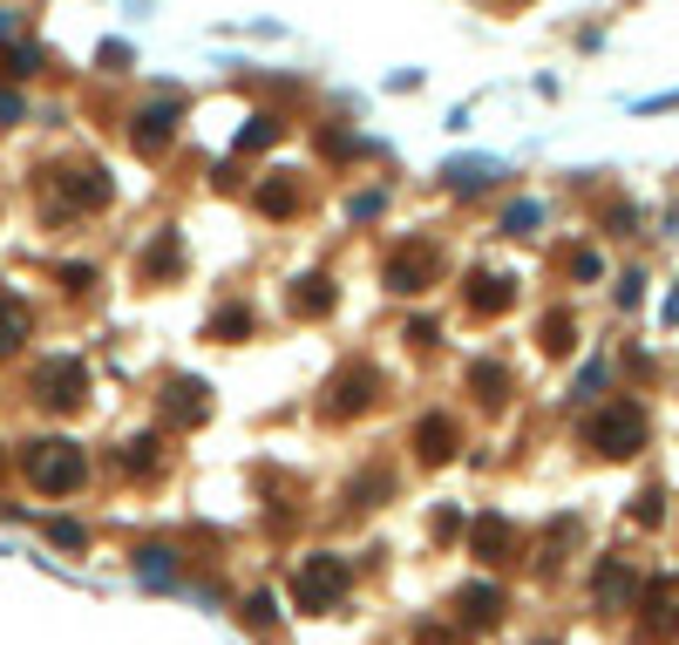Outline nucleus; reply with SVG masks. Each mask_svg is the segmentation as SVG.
<instances>
[{
	"instance_id": "1a4fd4ad",
	"label": "nucleus",
	"mask_w": 679,
	"mask_h": 645,
	"mask_svg": "<svg viewBox=\"0 0 679 645\" xmlns=\"http://www.w3.org/2000/svg\"><path fill=\"white\" fill-rule=\"evenodd\" d=\"M415 456H421L428 469L456 462V456H462V422H456V415H442V408H428V415L415 422Z\"/></svg>"
},
{
	"instance_id": "473e14b6",
	"label": "nucleus",
	"mask_w": 679,
	"mask_h": 645,
	"mask_svg": "<svg viewBox=\"0 0 679 645\" xmlns=\"http://www.w3.org/2000/svg\"><path fill=\"white\" fill-rule=\"evenodd\" d=\"M462 531V510H435V544H456Z\"/></svg>"
},
{
	"instance_id": "39448f33",
	"label": "nucleus",
	"mask_w": 679,
	"mask_h": 645,
	"mask_svg": "<svg viewBox=\"0 0 679 645\" xmlns=\"http://www.w3.org/2000/svg\"><path fill=\"white\" fill-rule=\"evenodd\" d=\"M347 584H353L347 557H327V550H319V557H306V564H299V578H293V604L319 619V612H333V604L347 598Z\"/></svg>"
},
{
	"instance_id": "f3484780",
	"label": "nucleus",
	"mask_w": 679,
	"mask_h": 645,
	"mask_svg": "<svg viewBox=\"0 0 679 645\" xmlns=\"http://www.w3.org/2000/svg\"><path fill=\"white\" fill-rule=\"evenodd\" d=\"M116 462L130 469V482H156V475H164V435H136V441H123V449H116Z\"/></svg>"
},
{
	"instance_id": "393cba45",
	"label": "nucleus",
	"mask_w": 679,
	"mask_h": 645,
	"mask_svg": "<svg viewBox=\"0 0 679 645\" xmlns=\"http://www.w3.org/2000/svg\"><path fill=\"white\" fill-rule=\"evenodd\" d=\"M319 150H327V164H353V156H374L381 143H361V136H347V130H319Z\"/></svg>"
},
{
	"instance_id": "dca6fc26",
	"label": "nucleus",
	"mask_w": 679,
	"mask_h": 645,
	"mask_svg": "<svg viewBox=\"0 0 679 645\" xmlns=\"http://www.w3.org/2000/svg\"><path fill=\"white\" fill-rule=\"evenodd\" d=\"M164 278H184V238L177 231H156L143 245V286H164Z\"/></svg>"
},
{
	"instance_id": "9d476101",
	"label": "nucleus",
	"mask_w": 679,
	"mask_h": 645,
	"mask_svg": "<svg viewBox=\"0 0 679 645\" xmlns=\"http://www.w3.org/2000/svg\"><path fill=\"white\" fill-rule=\"evenodd\" d=\"M252 205H259V218H299V211H306V177H299V171L259 177V184H252Z\"/></svg>"
},
{
	"instance_id": "b1692460",
	"label": "nucleus",
	"mask_w": 679,
	"mask_h": 645,
	"mask_svg": "<svg viewBox=\"0 0 679 645\" xmlns=\"http://www.w3.org/2000/svg\"><path fill=\"white\" fill-rule=\"evenodd\" d=\"M136 571L150 578V591H171V578H177V557H171L164 544H150V550H136Z\"/></svg>"
},
{
	"instance_id": "72a5a7b5",
	"label": "nucleus",
	"mask_w": 679,
	"mask_h": 645,
	"mask_svg": "<svg viewBox=\"0 0 679 645\" xmlns=\"http://www.w3.org/2000/svg\"><path fill=\"white\" fill-rule=\"evenodd\" d=\"M530 225H537V205H530V197H524L516 211H503V231H530Z\"/></svg>"
},
{
	"instance_id": "20e7f679",
	"label": "nucleus",
	"mask_w": 679,
	"mask_h": 645,
	"mask_svg": "<svg viewBox=\"0 0 679 645\" xmlns=\"http://www.w3.org/2000/svg\"><path fill=\"white\" fill-rule=\"evenodd\" d=\"M374 401H381V368L347 360V368H333V381L319 387V415H327V422H361Z\"/></svg>"
},
{
	"instance_id": "f704fd0d",
	"label": "nucleus",
	"mask_w": 679,
	"mask_h": 645,
	"mask_svg": "<svg viewBox=\"0 0 679 645\" xmlns=\"http://www.w3.org/2000/svg\"><path fill=\"white\" fill-rule=\"evenodd\" d=\"M96 62H102V68H130V62H136V48H130V42H109Z\"/></svg>"
},
{
	"instance_id": "ea45409f",
	"label": "nucleus",
	"mask_w": 679,
	"mask_h": 645,
	"mask_svg": "<svg viewBox=\"0 0 679 645\" xmlns=\"http://www.w3.org/2000/svg\"><path fill=\"white\" fill-rule=\"evenodd\" d=\"M14 28H21V14H14V8H0V34H14Z\"/></svg>"
},
{
	"instance_id": "0eeeda50",
	"label": "nucleus",
	"mask_w": 679,
	"mask_h": 645,
	"mask_svg": "<svg viewBox=\"0 0 679 645\" xmlns=\"http://www.w3.org/2000/svg\"><path fill=\"white\" fill-rule=\"evenodd\" d=\"M435 278H442V252H435L428 238H408V245L387 252V265H381V286L387 293H428Z\"/></svg>"
},
{
	"instance_id": "2f4dec72",
	"label": "nucleus",
	"mask_w": 679,
	"mask_h": 645,
	"mask_svg": "<svg viewBox=\"0 0 679 645\" xmlns=\"http://www.w3.org/2000/svg\"><path fill=\"white\" fill-rule=\"evenodd\" d=\"M55 278H62V286H68V293H89V286H96V272H89V265H62Z\"/></svg>"
},
{
	"instance_id": "f257e3e1",
	"label": "nucleus",
	"mask_w": 679,
	"mask_h": 645,
	"mask_svg": "<svg viewBox=\"0 0 679 645\" xmlns=\"http://www.w3.org/2000/svg\"><path fill=\"white\" fill-rule=\"evenodd\" d=\"M21 482L34 496H83L89 490V456L62 435H42L21 449Z\"/></svg>"
},
{
	"instance_id": "4c0bfd02",
	"label": "nucleus",
	"mask_w": 679,
	"mask_h": 645,
	"mask_svg": "<svg viewBox=\"0 0 679 645\" xmlns=\"http://www.w3.org/2000/svg\"><path fill=\"white\" fill-rule=\"evenodd\" d=\"M456 638H462L456 625H421V645H456Z\"/></svg>"
},
{
	"instance_id": "bb28decb",
	"label": "nucleus",
	"mask_w": 679,
	"mask_h": 645,
	"mask_svg": "<svg viewBox=\"0 0 679 645\" xmlns=\"http://www.w3.org/2000/svg\"><path fill=\"white\" fill-rule=\"evenodd\" d=\"M537 340H544V353H571V340H578V319H571V313H550L544 327H537Z\"/></svg>"
},
{
	"instance_id": "f8f14e48",
	"label": "nucleus",
	"mask_w": 679,
	"mask_h": 645,
	"mask_svg": "<svg viewBox=\"0 0 679 645\" xmlns=\"http://www.w3.org/2000/svg\"><path fill=\"white\" fill-rule=\"evenodd\" d=\"M679 638V578H653L646 584V645Z\"/></svg>"
},
{
	"instance_id": "4be33fe9",
	"label": "nucleus",
	"mask_w": 679,
	"mask_h": 645,
	"mask_svg": "<svg viewBox=\"0 0 679 645\" xmlns=\"http://www.w3.org/2000/svg\"><path fill=\"white\" fill-rule=\"evenodd\" d=\"M475 401H483V408H503L510 401V374H503V360H475Z\"/></svg>"
},
{
	"instance_id": "9b49d317",
	"label": "nucleus",
	"mask_w": 679,
	"mask_h": 645,
	"mask_svg": "<svg viewBox=\"0 0 679 645\" xmlns=\"http://www.w3.org/2000/svg\"><path fill=\"white\" fill-rule=\"evenodd\" d=\"M130 143H136V156H164V150L177 143V96L150 102L136 123H130Z\"/></svg>"
},
{
	"instance_id": "ddd939ff",
	"label": "nucleus",
	"mask_w": 679,
	"mask_h": 645,
	"mask_svg": "<svg viewBox=\"0 0 679 645\" xmlns=\"http://www.w3.org/2000/svg\"><path fill=\"white\" fill-rule=\"evenodd\" d=\"M591 598H598V612H618V604L638 598V571H632L625 557H605V564L591 571Z\"/></svg>"
},
{
	"instance_id": "aec40b11",
	"label": "nucleus",
	"mask_w": 679,
	"mask_h": 645,
	"mask_svg": "<svg viewBox=\"0 0 679 645\" xmlns=\"http://www.w3.org/2000/svg\"><path fill=\"white\" fill-rule=\"evenodd\" d=\"M381 496H394V475H387V469H361V475H353L347 490H340V503H347V510H374Z\"/></svg>"
},
{
	"instance_id": "a211bd4d",
	"label": "nucleus",
	"mask_w": 679,
	"mask_h": 645,
	"mask_svg": "<svg viewBox=\"0 0 679 645\" xmlns=\"http://www.w3.org/2000/svg\"><path fill=\"white\" fill-rule=\"evenodd\" d=\"M516 299V278H503V272H469V313H503Z\"/></svg>"
},
{
	"instance_id": "c756f323",
	"label": "nucleus",
	"mask_w": 679,
	"mask_h": 645,
	"mask_svg": "<svg viewBox=\"0 0 679 645\" xmlns=\"http://www.w3.org/2000/svg\"><path fill=\"white\" fill-rule=\"evenodd\" d=\"M632 516H638V523H646V531H659V516H666V496H659V490H646V496H638V503H632Z\"/></svg>"
},
{
	"instance_id": "a878e982",
	"label": "nucleus",
	"mask_w": 679,
	"mask_h": 645,
	"mask_svg": "<svg viewBox=\"0 0 679 645\" xmlns=\"http://www.w3.org/2000/svg\"><path fill=\"white\" fill-rule=\"evenodd\" d=\"M42 537H48L55 550H89V523H75V516H48V523H42Z\"/></svg>"
},
{
	"instance_id": "6ab92c4d",
	"label": "nucleus",
	"mask_w": 679,
	"mask_h": 645,
	"mask_svg": "<svg viewBox=\"0 0 679 645\" xmlns=\"http://www.w3.org/2000/svg\"><path fill=\"white\" fill-rule=\"evenodd\" d=\"M469 544H475V557H483V564H510V557H516V531H510L503 516H483Z\"/></svg>"
},
{
	"instance_id": "5701e85b",
	"label": "nucleus",
	"mask_w": 679,
	"mask_h": 645,
	"mask_svg": "<svg viewBox=\"0 0 679 645\" xmlns=\"http://www.w3.org/2000/svg\"><path fill=\"white\" fill-rule=\"evenodd\" d=\"M205 340H252V313L245 306H218L205 319Z\"/></svg>"
},
{
	"instance_id": "7c9ffc66",
	"label": "nucleus",
	"mask_w": 679,
	"mask_h": 645,
	"mask_svg": "<svg viewBox=\"0 0 679 645\" xmlns=\"http://www.w3.org/2000/svg\"><path fill=\"white\" fill-rule=\"evenodd\" d=\"M347 211H353V218H361V225H368V218H381V211H387V190H361V197H353V205H347Z\"/></svg>"
},
{
	"instance_id": "cd10ccee",
	"label": "nucleus",
	"mask_w": 679,
	"mask_h": 645,
	"mask_svg": "<svg viewBox=\"0 0 679 645\" xmlns=\"http://www.w3.org/2000/svg\"><path fill=\"white\" fill-rule=\"evenodd\" d=\"M278 130H286V123H278V116H252V123L245 130H238V156H252V150H265Z\"/></svg>"
},
{
	"instance_id": "7ed1b4c3",
	"label": "nucleus",
	"mask_w": 679,
	"mask_h": 645,
	"mask_svg": "<svg viewBox=\"0 0 679 645\" xmlns=\"http://www.w3.org/2000/svg\"><path fill=\"white\" fill-rule=\"evenodd\" d=\"M42 184H48V218H68V211H109V197H116V184H109L102 164H55Z\"/></svg>"
},
{
	"instance_id": "e433bc0d",
	"label": "nucleus",
	"mask_w": 679,
	"mask_h": 645,
	"mask_svg": "<svg viewBox=\"0 0 679 645\" xmlns=\"http://www.w3.org/2000/svg\"><path fill=\"white\" fill-rule=\"evenodd\" d=\"M21 116H28V102L14 89H0V123H21Z\"/></svg>"
},
{
	"instance_id": "f03ea898",
	"label": "nucleus",
	"mask_w": 679,
	"mask_h": 645,
	"mask_svg": "<svg viewBox=\"0 0 679 645\" xmlns=\"http://www.w3.org/2000/svg\"><path fill=\"white\" fill-rule=\"evenodd\" d=\"M646 408L638 401H605V408H591L584 422V449L591 456H605V462H632L638 449H646Z\"/></svg>"
},
{
	"instance_id": "412c9836",
	"label": "nucleus",
	"mask_w": 679,
	"mask_h": 645,
	"mask_svg": "<svg viewBox=\"0 0 679 645\" xmlns=\"http://www.w3.org/2000/svg\"><path fill=\"white\" fill-rule=\"evenodd\" d=\"M21 347H28V306L0 293V360H8V353H21Z\"/></svg>"
},
{
	"instance_id": "2eb2a0df",
	"label": "nucleus",
	"mask_w": 679,
	"mask_h": 645,
	"mask_svg": "<svg viewBox=\"0 0 679 645\" xmlns=\"http://www.w3.org/2000/svg\"><path fill=\"white\" fill-rule=\"evenodd\" d=\"M496 612H503V591L496 584H462L456 591V632H483V625H496Z\"/></svg>"
},
{
	"instance_id": "58836bf2",
	"label": "nucleus",
	"mask_w": 679,
	"mask_h": 645,
	"mask_svg": "<svg viewBox=\"0 0 679 645\" xmlns=\"http://www.w3.org/2000/svg\"><path fill=\"white\" fill-rule=\"evenodd\" d=\"M571 272H578V278H598V252H571Z\"/></svg>"
},
{
	"instance_id": "4468645a",
	"label": "nucleus",
	"mask_w": 679,
	"mask_h": 645,
	"mask_svg": "<svg viewBox=\"0 0 679 645\" xmlns=\"http://www.w3.org/2000/svg\"><path fill=\"white\" fill-rule=\"evenodd\" d=\"M286 306L299 319H319V313H333L340 306V286H333V272H299L293 286H286Z\"/></svg>"
},
{
	"instance_id": "c9c22d12",
	"label": "nucleus",
	"mask_w": 679,
	"mask_h": 645,
	"mask_svg": "<svg viewBox=\"0 0 679 645\" xmlns=\"http://www.w3.org/2000/svg\"><path fill=\"white\" fill-rule=\"evenodd\" d=\"M245 619H252V625H272V591H252V598H245Z\"/></svg>"
},
{
	"instance_id": "423d86ee",
	"label": "nucleus",
	"mask_w": 679,
	"mask_h": 645,
	"mask_svg": "<svg viewBox=\"0 0 679 645\" xmlns=\"http://www.w3.org/2000/svg\"><path fill=\"white\" fill-rule=\"evenodd\" d=\"M89 401V368L83 360H42L34 368V408H48V415H75Z\"/></svg>"
},
{
	"instance_id": "a19ab883",
	"label": "nucleus",
	"mask_w": 679,
	"mask_h": 645,
	"mask_svg": "<svg viewBox=\"0 0 679 645\" xmlns=\"http://www.w3.org/2000/svg\"><path fill=\"white\" fill-rule=\"evenodd\" d=\"M537 645H557V638H537Z\"/></svg>"
},
{
	"instance_id": "6e6552de",
	"label": "nucleus",
	"mask_w": 679,
	"mask_h": 645,
	"mask_svg": "<svg viewBox=\"0 0 679 645\" xmlns=\"http://www.w3.org/2000/svg\"><path fill=\"white\" fill-rule=\"evenodd\" d=\"M164 422H171V428H205V422H211V381L171 374V381H164Z\"/></svg>"
},
{
	"instance_id": "c85d7f7f",
	"label": "nucleus",
	"mask_w": 679,
	"mask_h": 645,
	"mask_svg": "<svg viewBox=\"0 0 679 645\" xmlns=\"http://www.w3.org/2000/svg\"><path fill=\"white\" fill-rule=\"evenodd\" d=\"M402 340H408L415 353H428L435 340H442V327H435V319H408V327H402Z\"/></svg>"
}]
</instances>
